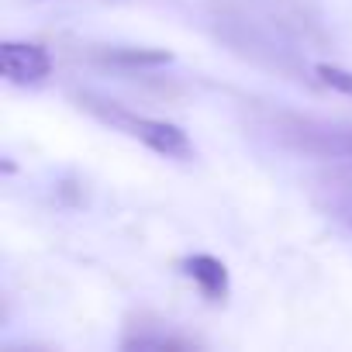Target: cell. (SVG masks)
Returning a JSON list of instances; mask_svg holds the SVG:
<instances>
[{
    "label": "cell",
    "instance_id": "5",
    "mask_svg": "<svg viewBox=\"0 0 352 352\" xmlns=\"http://www.w3.org/2000/svg\"><path fill=\"white\" fill-rule=\"evenodd\" d=\"M111 59L114 63H124V66H162L173 56L166 49H124V52H114Z\"/></svg>",
    "mask_w": 352,
    "mask_h": 352
},
{
    "label": "cell",
    "instance_id": "6",
    "mask_svg": "<svg viewBox=\"0 0 352 352\" xmlns=\"http://www.w3.org/2000/svg\"><path fill=\"white\" fill-rule=\"evenodd\" d=\"M314 73H318V80H321L324 87H331V90H338V94L352 97V73H349V69H338V66H328V63H321Z\"/></svg>",
    "mask_w": 352,
    "mask_h": 352
},
{
    "label": "cell",
    "instance_id": "4",
    "mask_svg": "<svg viewBox=\"0 0 352 352\" xmlns=\"http://www.w3.org/2000/svg\"><path fill=\"white\" fill-rule=\"evenodd\" d=\"M184 273L204 290V297H211V300H221L225 294H228V270H225V263L221 259H214V256H190V259H184Z\"/></svg>",
    "mask_w": 352,
    "mask_h": 352
},
{
    "label": "cell",
    "instance_id": "1",
    "mask_svg": "<svg viewBox=\"0 0 352 352\" xmlns=\"http://www.w3.org/2000/svg\"><path fill=\"white\" fill-rule=\"evenodd\" d=\"M97 114H100L104 121L124 128L131 138L145 142L152 152H159V155H166V159H190V155H194V145H190L187 131L176 128V124H169V121L135 118V114H124V111H114V107H111V111H97Z\"/></svg>",
    "mask_w": 352,
    "mask_h": 352
},
{
    "label": "cell",
    "instance_id": "7",
    "mask_svg": "<svg viewBox=\"0 0 352 352\" xmlns=\"http://www.w3.org/2000/svg\"><path fill=\"white\" fill-rule=\"evenodd\" d=\"M184 338H169V335H135L124 338V349H184Z\"/></svg>",
    "mask_w": 352,
    "mask_h": 352
},
{
    "label": "cell",
    "instance_id": "3",
    "mask_svg": "<svg viewBox=\"0 0 352 352\" xmlns=\"http://www.w3.org/2000/svg\"><path fill=\"white\" fill-rule=\"evenodd\" d=\"M0 69L11 83H42L52 73V59L42 45L32 42H4L0 49Z\"/></svg>",
    "mask_w": 352,
    "mask_h": 352
},
{
    "label": "cell",
    "instance_id": "2",
    "mask_svg": "<svg viewBox=\"0 0 352 352\" xmlns=\"http://www.w3.org/2000/svg\"><path fill=\"white\" fill-rule=\"evenodd\" d=\"M318 201L331 218L352 228V152L335 155L331 166L318 176Z\"/></svg>",
    "mask_w": 352,
    "mask_h": 352
}]
</instances>
